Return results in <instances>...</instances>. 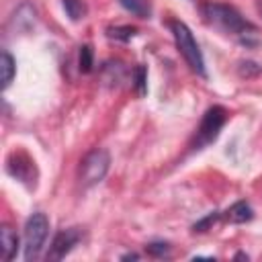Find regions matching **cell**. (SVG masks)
<instances>
[{"label":"cell","mask_w":262,"mask_h":262,"mask_svg":"<svg viewBox=\"0 0 262 262\" xmlns=\"http://www.w3.org/2000/svg\"><path fill=\"white\" fill-rule=\"evenodd\" d=\"M201 12L211 27L219 29L225 35H244L254 31V25L248 23L233 6H227L221 2H205L201 6Z\"/></svg>","instance_id":"1"},{"label":"cell","mask_w":262,"mask_h":262,"mask_svg":"<svg viewBox=\"0 0 262 262\" xmlns=\"http://www.w3.org/2000/svg\"><path fill=\"white\" fill-rule=\"evenodd\" d=\"M172 33H174V41H176V47L180 51V55L186 59V63L190 66L192 72H196L199 76H205L207 70H205V59H203V53L199 49V43L194 41L190 29L180 23V20H174L172 23Z\"/></svg>","instance_id":"2"},{"label":"cell","mask_w":262,"mask_h":262,"mask_svg":"<svg viewBox=\"0 0 262 262\" xmlns=\"http://www.w3.org/2000/svg\"><path fill=\"white\" fill-rule=\"evenodd\" d=\"M108 168H111V154L102 147H96L88 151L80 162V170H78L80 182L84 186H94L106 176Z\"/></svg>","instance_id":"3"},{"label":"cell","mask_w":262,"mask_h":262,"mask_svg":"<svg viewBox=\"0 0 262 262\" xmlns=\"http://www.w3.org/2000/svg\"><path fill=\"white\" fill-rule=\"evenodd\" d=\"M49 233V221L43 213H33L25 223V260H37Z\"/></svg>","instance_id":"4"},{"label":"cell","mask_w":262,"mask_h":262,"mask_svg":"<svg viewBox=\"0 0 262 262\" xmlns=\"http://www.w3.org/2000/svg\"><path fill=\"white\" fill-rule=\"evenodd\" d=\"M225 121H227V111L223 106L215 104V106L207 108V113L203 115V121L196 129V145H207L213 139H217Z\"/></svg>","instance_id":"5"},{"label":"cell","mask_w":262,"mask_h":262,"mask_svg":"<svg viewBox=\"0 0 262 262\" xmlns=\"http://www.w3.org/2000/svg\"><path fill=\"white\" fill-rule=\"evenodd\" d=\"M80 237H82V233L76 227L57 231L53 235V239H51V246H49V252H47V260H61L80 242Z\"/></svg>","instance_id":"6"},{"label":"cell","mask_w":262,"mask_h":262,"mask_svg":"<svg viewBox=\"0 0 262 262\" xmlns=\"http://www.w3.org/2000/svg\"><path fill=\"white\" fill-rule=\"evenodd\" d=\"M8 172H10L14 178H18L20 182L31 184V180L35 178V162H33L27 154L14 151V154H10V158H8ZM33 182H35V180H33Z\"/></svg>","instance_id":"7"},{"label":"cell","mask_w":262,"mask_h":262,"mask_svg":"<svg viewBox=\"0 0 262 262\" xmlns=\"http://www.w3.org/2000/svg\"><path fill=\"white\" fill-rule=\"evenodd\" d=\"M0 244H2V258L4 260H12L16 256L18 250V235L16 231H12V227L2 225L0 229Z\"/></svg>","instance_id":"8"},{"label":"cell","mask_w":262,"mask_h":262,"mask_svg":"<svg viewBox=\"0 0 262 262\" xmlns=\"http://www.w3.org/2000/svg\"><path fill=\"white\" fill-rule=\"evenodd\" d=\"M223 217H225V221H229V223H246V221H250V219L254 217V211H252V207H250L246 201H237V203H233V205L223 213Z\"/></svg>","instance_id":"9"},{"label":"cell","mask_w":262,"mask_h":262,"mask_svg":"<svg viewBox=\"0 0 262 262\" xmlns=\"http://www.w3.org/2000/svg\"><path fill=\"white\" fill-rule=\"evenodd\" d=\"M0 68H2V88H8L12 78H14V72H16V66H14V59L8 51H2L0 55Z\"/></svg>","instance_id":"10"},{"label":"cell","mask_w":262,"mask_h":262,"mask_svg":"<svg viewBox=\"0 0 262 262\" xmlns=\"http://www.w3.org/2000/svg\"><path fill=\"white\" fill-rule=\"evenodd\" d=\"M121 6L125 10H129L131 14L139 16V18H147L149 16V2L147 0H119Z\"/></svg>","instance_id":"11"},{"label":"cell","mask_w":262,"mask_h":262,"mask_svg":"<svg viewBox=\"0 0 262 262\" xmlns=\"http://www.w3.org/2000/svg\"><path fill=\"white\" fill-rule=\"evenodd\" d=\"M63 8H66V14L72 20H80L86 14V6H84L82 0H63Z\"/></svg>","instance_id":"12"},{"label":"cell","mask_w":262,"mask_h":262,"mask_svg":"<svg viewBox=\"0 0 262 262\" xmlns=\"http://www.w3.org/2000/svg\"><path fill=\"white\" fill-rule=\"evenodd\" d=\"M135 33H137V29L129 27V25H125V27H108L106 29V35L111 39H117V41H129L131 37H135Z\"/></svg>","instance_id":"13"},{"label":"cell","mask_w":262,"mask_h":262,"mask_svg":"<svg viewBox=\"0 0 262 262\" xmlns=\"http://www.w3.org/2000/svg\"><path fill=\"white\" fill-rule=\"evenodd\" d=\"M78 66H80V72H82V74L92 72L94 59H92V47H90V45H82V47H80V59H78Z\"/></svg>","instance_id":"14"},{"label":"cell","mask_w":262,"mask_h":262,"mask_svg":"<svg viewBox=\"0 0 262 262\" xmlns=\"http://www.w3.org/2000/svg\"><path fill=\"white\" fill-rule=\"evenodd\" d=\"M135 88H137L139 96H143L147 92V70H145V66L135 68Z\"/></svg>","instance_id":"15"},{"label":"cell","mask_w":262,"mask_h":262,"mask_svg":"<svg viewBox=\"0 0 262 262\" xmlns=\"http://www.w3.org/2000/svg\"><path fill=\"white\" fill-rule=\"evenodd\" d=\"M219 217H221V215H219L217 211L209 213V215H207L205 219H201V221H196V223H194L192 231H207V229H209V227H211V225H213V223H215V221H217Z\"/></svg>","instance_id":"16"},{"label":"cell","mask_w":262,"mask_h":262,"mask_svg":"<svg viewBox=\"0 0 262 262\" xmlns=\"http://www.w3.org/2000/svg\"><path fill=\"white\" fill-rule=\"evenodd\" d=\"M145 250H147V254H151V256H166L168 250H170V246H168V244H162V242H154V244H147Z\"/></svg>","instance_id":"17"},{"label":"cell","mask_w":262,"mask_h":262,"mask_svg":"<svg viewBox=\"0 0 262 262\" xmlns=\"http://www.w3.org/2000/svg\"><path fill=\"white\" fill-rule=\"evenodd\" d=\"M139 256L137 254H125V256H121V260H137Z\"/></svg>","instance_id":"18"},{"label":"cell","mask_w":262,"mask_h":262,"mask_svg":"<svg viewBox=\"0 0 262 262\" xmlns=\"http://www.w3.org/2000/svg\"><path fill=\"white\" fill-rule=\"evenodd\" d=\"M235 258H237V260H248V254H244V252H239V254H235Z\"/></svg>","instance_id":"19"}]
</instances>
